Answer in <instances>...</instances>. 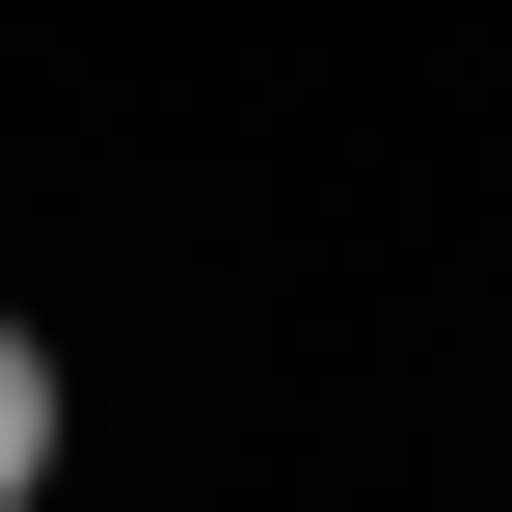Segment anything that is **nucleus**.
<instances>
[{
    "mask_svg": "<svg viewBox=\"0 0 512 512\" xmlns=\"http://www.w3.org/2000/svg\"><path fill=\"white\" fill-rule=\"evenodd\" d=\"M54 432H81V378H54V324L0 297V512H54Z\"/></svg>",
    "mask_w": 512,
    "mask_h": 512,
    "instance_id": "nucleus-1",
    "label": "nucleus"
}]
</instances>
